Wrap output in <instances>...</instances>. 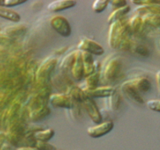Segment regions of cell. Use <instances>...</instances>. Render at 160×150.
Wrapping results in <instances>:
<instances>
[{
	"instance_id": "obj_1",
	"label": "cell",
	"mask_w": 160,
	"mask_h": 150,
	"mask_svg": "<svg viewBox=\"0 0 160 150\" xmlns=\"http://www.w3.org/2000/svg\"><path fill=\"white\" fill-rule=\"evenodd\" d=\"M131 32L129 28V19L124 17L110 24L108 31V45L110 48H119L123 40L128 38V33Z\"/></svg>"
},
{
	"instance_id": "obj_2",
	"label": "cell",
	"mask_w": 160,
	"mask_h": 150,
	"mask_svg": "<svg viewBox=\"0 0 160 150\" xmlns=\"http://www.w3.org/2000/svg\"><path fill=\"white\" fill-rule=\"evenodd\" d=\"M122 70V64L121 61L117 58H112L106 63V65L102 68L101 71V77L103 78V81L106 83H112L115 82L117 79H119L120 74Z\"/></svg>"
},
{
	"instance_id": "obj_3",
	"label": "cell",
	"mask_w": 160,
	"mask_h": 150,
	"mask_svg": "<svg viewBox=\"0 0 160 150\" xmlns=\"http://www.w3.org/2000/svg\"><path fill=\"white\" fill-rule=\"evenodd\" d=\"M49 23L54 31H56L61 36L69 37L71 35V25H70L68 20L62 15H55V16L51 17Z\"/></svg>"
},
{
	"instance_id": "obj_4",
	"label": "cell",
	"mask_w": 160,
	"mask_h": 150,
	"mask_svg": "<svg viewBox=\"0 0 160 150\" xmlns=\"http://www.w3.org/2000/svg\"><path fill=\"white\" fill-rule=\"evenodd\" d=\"M78 50L80 51H85L90 54L94 55H102L104 53V48L100 45L98 42L94 41V40L87 38V37H82L80 39L77 46Z\"/></svg>"
},
{
	"instance_id": "obj_5",
	"label": "cell",
	"mask_w": 160,
	"mask_h": 150,
	"mask_svg": "<svg viewBox=\"0 0 160 150\" xmlns=\"http://www.w3.org/2000/svg\"><path fill=\"white\" fill-rule=\"evenodd\" d=\"M114 127V123L110 120L107 121H102L99 124H95L93 126L87 128V134L91 138H99L104 136L105 134L109 133Z\"/></svg>"
},
{
	"instance_id": "obj_6",
	"label": "cell",
	"mask_w": 160,
	"mask_h": 150,
	"mask_svg": "<svg viewBox=\"0 0 160 150\" xmlns=\"http://www.w3.org/2000/svg\"><path fill=\"white\" fill-rule=\"evenodd\" d=\"M56 65H57V58L49 57L47 59H45L41 63V65L39 66V68L37 69L36 79L40 80V81L46 80L50 76V74H51V72L54 70Z\"/></svg>"
},
{
	"instance_id": "obj_7",
	"label": "cell",
	"mask_w": 160,
	"mask_h": 150,
	"mask_svg": "<svg viewBox=\"0 0 160 150\" xmlns=\"http://www.w3.org/2000/svg\"><path fill=\"white\" fill-rule=\"evenodd\" d=\"M122 93L124 94V96L128 98L129 100H131L132 102L136 103V104H143V98L141 96V93H140L138 90L135 88L132 83L130 82V80L128 81H125L121 84L120 86Z\"/></svg>"
},
{
	"instance_id": "obj_8",
	"label": "cell",
	"mask_w": 160,
	"mask_h": 150,
	"mask_svg": "<svg viewBox=\"0 0 160 150\" xmlns=\"http://www.w3.org/2000/svg\"><path fill=\"white\" fill-rule=\"evenodd\" d=\"M83 91L85 97L87 98H99V97H110L115 93L114 87L110 85H105V86H99L95 89H88L83 87Z\"/></svg>"
},
{
	"instance_id": "obj_9",
	"label": "cell",
	"mask_w": 160,
	"mask_h": 150,
	"mask_svg": "<svg viewBox=\"0 0 160 150\" xmlns=\"http://www.w3.org/2000/svg\"><path fill=\"white\" fill-rule=\"evenodd\" d=\"M49 102L56 108H72L74 102L67 93H53L50 95Z\"/></svg>"
},
{
	"instance_id": "obj_10",
	"label": "cell",
	"mask_w": 160,
	"mask_h": 150,
	"mask_svg": "<svg viewBox=\"0 0 160 150\" xmlns=\"http://www.w3.org/2000/svg\"><path fill=\"white\" fill-rule=\"evenodd\" d=\"M82 104H83L85 110H86L89 118L92 120V122H94L95 124H99L102 122L101 112H100V110L97 106L96 102L94 101V99L87 98Z\"/></svg>"
},
{
	"instance_id": "obj_11",
	"label": "cell",
	"mask_w": 160,
	"mask_h": 150,
	"mask_svg": "<svg viewBox=\"0 0 160 150\" xmlns=\"http://www.w3.org/2000/svg\"><path fill=\"white\" fill-rule=\"evenodd\" d=\"M70 70H71V76L75 81H80L82 78L85 77L82 52L80 50H76V52H75V59Z\"/></svg>"
},
{
	"instance_id": "obj_12",
	"label": "cell",
	"mask_w": 160,
	"mask_h": 150,
	"mask_svg": "<svg viewBox=\"0 0 160 150\" xmlns=\"http://www.w3.org/2000/svg\"><path fill=\"white\" fill-rule=\"evenodd\" d=\"M75 5H76V1H73V0H55L48 4L47 9L51 12H59L62 10L72 8Z\"/></svg>"
},
{
	"instance_id": "obj_13",
	"label": "cell",
	"mask_w": 160,
	"mask_h": 150,
	"mask_svg": "<svg viewBox=\"0 0 160 150\" xmlns=\"http://www.w3.org/2000/svg\"><path fill=\"white\" fill-rule=\"evenodd\" d=\"M135 12L140 16H145L148 14H158L160 15V1L155 0L154 4L150 5H140L137 8H135Z\"/></svg>"
},
{
	"instance_id": "obj_14",
	"label": "cell",
	"mask_w": 160,
	"mask_h": 150,
	"mask_svg": "<svg viewBox=\"0 0 160 150\" xmlns=\"http://www.w3.org/2000/svg\"><path fill=\"white\" fill-rule=\"evenodd\" d=\"M50 114V108L47 105H41V106L32 109L29 113V118L32 122H37L44 119Z\"/></svg>"
},
{
	"instance_id": "obj_15",
	"label": "cell",
	"mask_w": 160,
	"mask_h": 150,
	"mask_svg": "<svg viewBox=\"0 0 160 150\" xmlns=\"http://www.w3.org/2000/svg\"><path fill=\"white\" fill-rule=\"evenodd\" d=\"M81 52H82V60H83V65H84V74H85V78H86L89 75L96 72V69H95V61L93 60L92 54L85 52V51H81Z\"/></svg>"
},
{
	"instance_id": "obj_16",
	"label": "cell",
	"mask_w": 160,
	"mask_h": 150,
	"mask_svg": "<svg viewBox=\"0 0 160 150\" xmlns=\"http://www.w3.org/2000/svg\"><path fill=\"white\" fill-rule=\"evenodd\" d=\"M66 93L69 95V97L72 99V101L75 103H83L85 100H86V97H85V94L83 91V88L77 86V85H72L70 86Z\"/></svg>"
},
{
	"instance_id": "obj_17",
	"label": "cell",
	"mask_w": 160,
	"mask_h": 150,
	"mask_svg": "<svg viewBox=\"0 0 160 150\" xmlns=\"http://www.w3.org/2000/svg\"><path fill=\"white\" fill-rule=\"evenodd\" d=\"M130 82L132 83L133 86L136 88L140 93H146L151 88V83L147 77L140 76L133 79H130Z\"/></svg>"
},
{
	"instance_id": "obj_18",
	"label": "cell",
	"mask_w": 160,
	"mask_h": 150,
	"mask_svg": "<svg viewBox=\"0 0 160 150\" xmlns=\"http://www.w3.org/2000/svg\"><path fill=\"white\" fill-rule=\"evenodd\" d=\"M129 11H130V6L128 4L126 6H123L121 8H117V9L112 10L111 13H110L108 16V22L111 24L114 21H117L119 19L124 18L125 15H126Z\"/></svg>"
},
{
	"instance_id": "obj_19",
	"label": "cell",
	"mask_w": 160,
	"mask_h": 150,
	"mask_svg": "<svg viewBox=\"0 0 160 150\" xmlns=\"http://www.w3.org/2000/svg\"><path fill=\"white\" fill-rule=\"evenodd\" d=\"M144 25H145L144 20L142 16H140V15L136 14L129 19V28L130 31L133 33H138L140 31H142Z\"/></svg>"
},
{
	"instance_id": "obj_20",
	"label": "cell",
	"mask_w": 160,
	"mask_h": 150,
	"mask_svg": "<svg viewBox=\"0 0 160 150\" xmlns=\"http://www.w3.org/2000/svg\"><path fill=\"white\" fill-rule=\"evenodd\" d=\"M0 16L6 20H10L12 22H19L20 19H21L18 12L4 6H0Z\"/></svg>"
},
{
	"instance_id": "obj_21",
	"label": "cell",
	"mask_w": 160,
	"mask_h": 150,
	"mask_svg": "<svg viewBox=\"0 0 160 150\" xmlns=\"http://www.w3.org/2000/svg\"><path fill=\"white\" fill-rule=\"evenodd\" d=\"M54 129L52 128H46L43 130H38L35 131L33 136L36 141H44V142H49V140H51V138L54 136Z\"/></svg>"
},
{
	"instance_id": "obj_22",
	"label": "cell",
	"mask_w": 160,
	"mask_h": 150,
	"mask_svg": "<svg viewBox=\"0 0 160 150\" xmlns=\"http://www.w3.org/2000/svg\"><path fill=\"white\" fill-rule=\"evenodd\" d=\"M101 78V72H94L93 74L89 75L85 78V88L88 89H95L98 87V84Z\"/></svg>"
},
{
	"instance_id": "obj_23",
	"label": "cell",
	"mask_w": 160,
	"mask_h": 150,
	"mask_svg": "<svg viewBox=\"0 0 160 150\" xmlns=\"http://www.w3.org/2000/svg\"><path fill=\"white\" fill-rule=\"evenodd\" d=\"M131 51L134 54H137L138 56L141 57H147L149 55V50L148 48L143 44H139V43H132L131 46Z\"/></svg>"
},
{
	"instance_id": "obj_24",
	"label": "cell",
	"mask_w": 160,
	"mask_h": 150,
	"mask_svg": "<svg viewBox=\"0 0 160 150\" xmlns=\"http://www.w3.org/2000/svg\"><path fill=\"white\" fill-rule=\"evenodd\" d=\"M144 23L152 27H160V15L158 14H148L142 16Z\"/></svg>"
},
{
	"instance_id": "obj_25",
	"label": "cell",
	"mask_w": 160,
	"mask_h": 150,
	"mask_svg": "<svg viewBox=\"0 0 160 150\" xmlns=\"http://www.w3.org/2000/svg\"><path fill=\"white\" fill-rule=\"evenodd\" d=\"M109 1L107 0H95L92 3V10L96 13H101L107 8Z\"/></svg>"
},
{
	"instance_id": "obj_26",
	"label": "cell",
	"mask_w": 160,
	"mask_h": 150,
	"mask_svg": "<svg viewBox=\"0 0 160 150\" xmlns=\"http://www.w3.org/2000/svg\"><path fill=\"white\" fill-rule=\"evenodd\" d=\"M75 52H76V50L73 51V53H70L68 54L66 57L63 59V61L61 62V65H60V67L63 69L64 68H70L71 69L72 65H73V62H74V59H75Z\"/></svg>"
},
{
	"instance_id": "obj_27",
	"label": "cell",
	"mask_w": 160,
	"mask_h": 150,
	"mask_svg": "<svg viewBox=\"0 0 160 150\" xmlns=\"http://www.w3.org/2000/svg\"><path fill=\"white\" fill-rule=\"evenodd\" d=\"M110 106H111V109L112 110H117L119 108V105H120V102H121V100H120V95L115 91V93L112 95V96H110Z\"/></svg>"
},
{
	"instance_id": "obj_28",
	"label": "cell",
	"mask_w": 160,
	"mask_h": 150,
	"mask_svg": "<svg viewBox=\"0 0 160 150\" xmlns=\"http://www.w3.org/2000/svg\"><path fill=\"white\" fill-rule=\"evenodd\" d=\"M146 105H147V108L149 110H152V111H156V112H160V99L148 100Z\"/></svg>"
},
{
	"instance_id": "obj_29",
	"label": "cell",
	"mask_w": 160,
	"mask_h": 150,
	"mask_svg": "<svg viewBox=\"0 0 160 150\" xmlns=\"http://www.w3.org/2000/svg\"><path fill=\"white\" fill-rule=\"evenodd\" d=\"M0 3H1L0 6H4V7L9 8V7L17 6V5L25 3V0H1Z\"/></svg>"
},
{
	"instance_id": "obj_30",
	"label": "cell",
	"mask_w": 160,
	"mask_h": 150,
	"mask_svg": "<svg viewBox=\"0 0 160 150\" xmlns=\"http://www.w3.org/2000/svg\"><path fill=\"white\" fill-rule=\"evenodd\" d=\"M34 146L36 148H38L39 150H54V149H56L49 142H44V141H35Z\"/></svg>"
},
{
	"instance_id": "obj_31",
	"label": "cell",
	"mask_w": 160,
	"mask_h": 150,
	"mask_svg": "<svg viewBox=\"0 0 160 150\" xmlns=\"http://www.w3.org/2000/svg\"><path fill=\"white\" fill-rule=\"evenodd\" d=\"M109 4L111 5L112 7H114V9H117V8H121L123 6H126L127 2L125 0H111L109 1Z\"/></svg>"
},
{
	"instance_id": "obj_32",
	"label": "cell",
	"mask_w": 160,
	"mask_h": 150,
	"mask_svg": "<svg viewBox=\"0 0 160 150\" xmlns=\"http://www.w3.org/2000/svg\"><path fill=\"white\" fill-rule=\"evenodd\" d=\"M155 79H156V83H157V88H158V92L160 93V70L156 72L155 74Z\"/></svg>"
},
{
	"instance_id": "obj_33",
	"label": "cell",
	"mask_w": 160,
	"mask_h": 150,
	"mask_svg": "<svg viewBox=\"0 0 160 150\" xmlns=\"http://www.w3.org/2000/svg\"><path fill=\"white\" fill-rule=\"evenodd\" d=\"M16 150H39V149L35 146H20L16 148Z\"/></svg>"
},
{
	"instance_id": "obj_34",
	"label": "cell",
	"mask_w": 160,
	"mask_h": 150,
	"mask_svg": "<svg viewBox=\"0 0 160 150\" xmlns=\"http://www.w3.org/2000/svg\"><path fill=\"white\" fill-rule=\"evenodd\" d=\"M0 150H10V147H9V145L7 143H2Z\"/></svg>"
},
{
	"instance_id": "obj_35",
	"label": "cell",
	"mask_w": 160,
	"mask_h": 150,
	"mask_svg": "<svg viewBox=\"0 0 160 150\" xmlns=\"http://www.w3.org/2000/svg\"><path fill=\"white\" fill-rule=\"evenodd\" d=\"M54 150H62V149H57V148H56V149H54Z\"/></svg>"
}]
</instances>
